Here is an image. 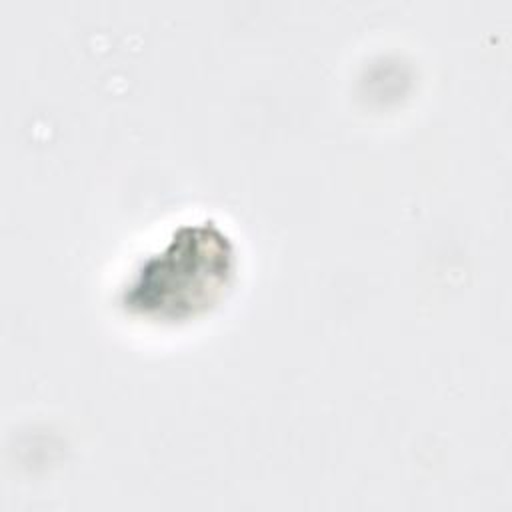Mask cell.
Masks as SVG:
<instances>
[{"label": "cell", "instance_id": "6da1fadb", "mask_svg": "<svg viewBox=\"0 0 512 512\" xmlns=\"http://www.w3.org/2000/svg\"><path fill=\"white\" fill-rule=\"evenodd\" d=\"M232 270L234 250L228 236L212 222L186 224L140 264L124 292V304L150 318L194 316L216 302Z\"/></svg>", "mask_w": 512, "mask_h": 512}]
</instances>
